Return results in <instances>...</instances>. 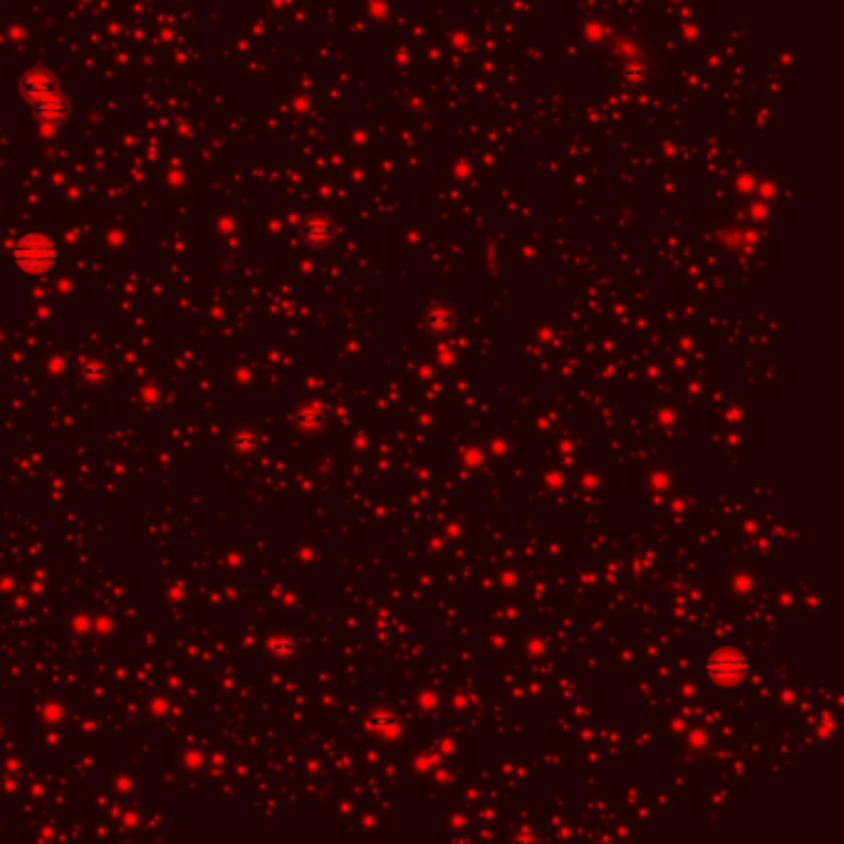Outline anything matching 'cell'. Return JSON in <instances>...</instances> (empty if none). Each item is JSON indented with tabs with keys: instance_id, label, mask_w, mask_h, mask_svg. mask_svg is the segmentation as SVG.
Listing matches in <instances>:
<instances>
[{
	"instance_id": "cell-2",
	"label": "cell",
	"mask_w": 844,
	"mask_h": 844,
	"mask_svg": "<svg viewBox=\"0 0 844 844\" xmlns=\"http://www.w3.org/2000/svg\"><path fill=\"white\" fill-rule=\"evenodd\" d=\"M15 263L28 273H43L55 263V246L48 236L30 233L15 246Z\"/></svg>"
},
{
	"instance_id": "cell-1",
	"label": "cell",
	"mask_w": 844,
	"mask_h": 844,
	"mask_svg": "<svg viewBox=\"0 0 844 844\" xmlns=\"http://www.w3.org/2000/svg\"><path fill=\"white\" fill-rule=\"evenodd\" d=\"M23 95L28 97L30 107L45 122L55 124L67 114V100L60 90H57L55 80L45 72H33L23 80Z\"/></svg>"
}]
</instances>
